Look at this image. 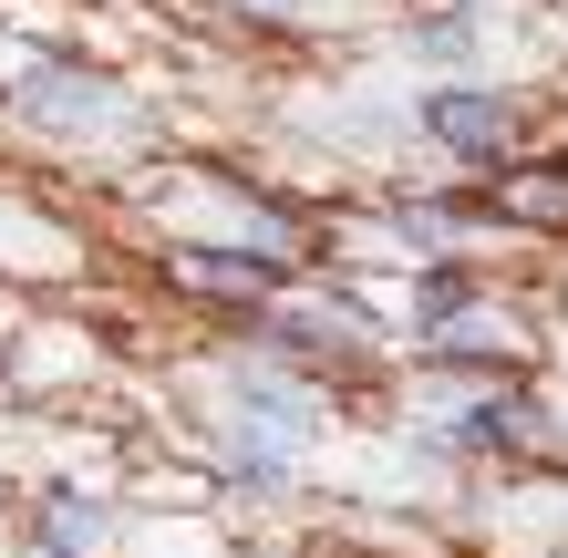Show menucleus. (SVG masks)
I'll use <instances>...</instances> for the list:
<instances>
[{
	"label": "nucleus",
	"instance_id": "nucleus-3",
	"mask_svg": "<svg viewBox=\"0 0 568 558\" xmlns=\"http://www.w3.org/2000/svg\"><path fill=\"white\" fill-rule=\"evenodd\" d=\"M176 280H186V290H217V301H270V290H280V258H227V248H176Z\"/></svg>",
	"mask_w": 568,
	"mask_h": 558
},
{
	"label": "nucleus",
	"instance_id": "nucleus-5",
	"mask_svg": "<svg viewBox=\"0 0 568 558\" xmlns=\"http://www.w3.org/2000/svg\"><path fill=\"white\" fill-rule=\"evenodd\" d=\"M93 548H104V517L83 497H52L42 507V558H93Z\"/></svg>",
	"mask_w": 568,
	"mask_h": 558
},
{
	"label": "nucleus",
	"instance_id": "nucleus-7",
	"mask_svg": "<svg viewBox=\"0 0 568 558\" xmlns=\"http://www.w3.org/2000/svg\"><path fill=\"white\" fill-rule=\"evenodd\" d=\"M414 52H434V62L476 52V21H424V31H414Z\"/></svg>",
	"mask_w": 568,
	"mask_h": 558
},
{
	"label": "nucleus",
	"instance_id": "nucleus-6",
	"mask_svg": "<svg viewBox=\"0 0 568 558\" xmlns=\"http://www.w3.org/2000/svg\"><path fill=\"white\" fill-rule=\"evenodd\" d=\"M527 424H538V414H527V404H465L455 414V445H527Z\"/></svg>",
	"mask_w": 568,
	"mask_h": 558
},
{
	"label": "nucleus",
	"instance_id": "nucleus-2",
	"mask_svg": "<svg viewBox=\"0 0 568 558\" xmlns=\"http://www.w3.org/2000/svg\"><path fill=\"white\" fill-rule=\"evenodd\" d=\"M465 217H527V227H568V166H517L496 176Z\"/></svg>",
	"mask_w": 568,
	"mask_h": 558
},
{
	"label": "nucleus",
	"instance_id": "nucleus-4",
	"mask_svg": "<svg viewBox=\"0 0 568 558\" xmlns=\"http://www.w3.org/2000/svg\"><path fill=\"white\" fill-rule=\"evenodd\" d=\"M21 114L31 124H104L114 104H104V73H31Z\"/></svg>",
	"mask_w": 568,
	"mask_h": 558
},
{
	"label": "nucleus",
	"instance_id": "nucleus-8",
	"mask_svg": "<svg viewBox=\"0 0 568 558\" xmlns=\"http://www.w3.org/2000/svg\"><path fill=\"white\" fill-rule=\"evenodd\" d=\"M445 311H465V280L434 270V280H424V321H445Z\"/></svg>",
	"mask_w": 568,
	"mask_h": 558
},
{
	"label": "nucleus",
	"instance_id": "nucleus-1",
	"mask_svg": "<svg viewBox=\"0 0 568 558\" xmlns=\"http://www.w3.org/2000/svg\"><path fill=\"white\" fill-rule=\"evenodd\" d=\"M424 124H434V145H455V155H496V145L517 135V104H507V93H476V83H465V93H434Z\"/></svg>",
	"mask_w": 568,
	"mask_h": 558
}]
</instances>
